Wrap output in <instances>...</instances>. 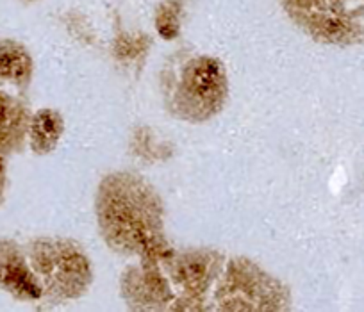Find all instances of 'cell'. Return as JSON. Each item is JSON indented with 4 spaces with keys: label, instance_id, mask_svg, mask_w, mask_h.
Segmentation results:
<instances>
[{
    "label": "cell",
    "instance_id": "6da1fadb",
    "mask_svg": "<svg viewBox=\"0 0 364 312\" xmlns=\"http://www.w3.org/2000/svg\"><path fill=\"white\" fill-rule=\"evenodd\" d=\"M33 264L45 286L63 296H77L90 282V268L79 248L61 241H38Z\"/></svg>",
    "mask_w": 364,
    "mask_h": 312
},
{
    "label": "cell",
    "instance_id": "7a4b0ae2",
    "mask_svg": "<svg viewBox=\"0 0 364 312\" xmlns=\"http://www.w3.org/2000/svg\"><path fill=\"white\" fill-rule=\"evenodd\" d=\"M182 93L190 104L191 117H209L220 109L227 93V75L222 63L213 58H200L186 68L182 79Z\"/></svg>",
    "mask_w": 364,
    "mask_h": 312
},
{
    "label": "cell",
    "instance_id": "3957f363",
    "mask_svg": "<svg viewBox=\"0 0 364 312\" xmlns=\"http://www.w3.org/2000/svg\"><path fill=\"white\" fill-rule=\"evenodd\" d=\"M0 289L18 300H38L41 296L40 282L27 268L22 252L9 241H0Z\"/></svg>",
    "mask_w": 364,
    "mask_h": 312
},
{
    "label": "cell",
    "instance_id": "277c9868",
    "mask_svg": "<svg viewBox=\"0 0 364 312\" xmlns=\"http://www.w3.org/2000/svg\"><path fill=\"white\" fill-rule=\"evenodd\" d=\"M26 129V111L8 93L0 91V152H8L20 143Z\"/></svg>",
    "mask_w": 364,
    "mask_h": 312
},
{
    "label": "cell",
    "instance_id": "5b68a950",
    "mask_svg": "<svg viewBox=\"0 0 364 312\" xmlns=\"http://www.w3.org/2000/svg\"><path fill=\"white\" fill-rule=\"evenodd\" d=\"M61 132V117L50 109L40 111L31 124V146L36 154H48L58 145Z\"/></svg>",
    "mask_w": 364,
    "mask_h": 312
},
{
    "label": "cell",
    "instance_id": "8992f818",
    "mask_svg": "<svg viewBox=\"0 0 364 312\" xmlns=\"http://www.w3.org/2000/svg\"><path fill=\"white\" fill-rule=\"evenodd\" d=\"M33 63L22 45L15 41H0V80L23 82L29 79Z\"/></svg>",
    "mask_w": 364,
    "mask_h": 312
},
{
    "label": "cell",
    "instance_id": "52a82bcc",
    "mask_svg": "<svg viewBox=\"0 0 364 312\" xmlns=\"http://www.w3.org/2000/svg\"><path fill=\"white\" fill-rule=\"evenodd\" d=\"M209 257L191 254L186 257H181L175 264V275L178 282L193 293H202L205 286L211 280V271H209Z\"/></svg>",
    "mask_w": 364,
    "mask_h": 312
},
{
    "label": "cell",
    "instance_id": "ba28073f",
    "mask_svg": "<svg viewBox=\"0 0 364 312\" xmlns=\"http://www.w3.org/2000/svg\"><path fill=\"white\" fill-rule=\"evenodd\" d=\"M4 182H6V163L4 159L0 157V189L4 188Z\"/></svg>",
    "mask_w": 364,
    "mask_h": 312
},
{
    "label": "cell",
    "instance_id": "9c48e42d",
    "mask_svg": "<svg viewBox=\"0 0 364 312\" xmlns=\"http://www.w3.org/2000/svg\"><path fill=\"white\" fill-rule=\"evenodd\" d=\"M0 202H2V189H0Z\"/></svg>",
    "mask_w": 364,
    "mask_h": 312
}]
</instances>
